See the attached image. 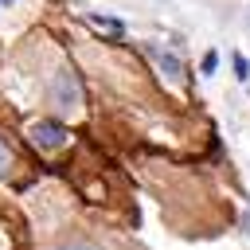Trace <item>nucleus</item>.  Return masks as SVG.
Returning a JSON list of instances; mask_svg holds the SVG:
<instances>
[{
	"label": "nucleus",
	"mask_w": 250,
	"mask_h": 250,
	"mask_svg": "<svg viewBox=\"0 0 250 250\" xmlns=\"http://www.w3.org/2000/svg\"><path fill=\"white\" fill-rule=\"evenodd\" d=\"M27 137H31V145L39 148V152H55V148H62L66 145V125L62 121H55V117H43V121H35L31 129H27Z\"/></svg>",
	"instance_id": "f257e3e1"
},
{
	"label": "nucleus",
	"mask_w": 250,
	"mask_h": 250,
	"mask_svg": "<svg viewBox=\"0 0 250 250\" xmlns=\"http://www.w3.org/2000/svg\"><path fill=\"white\" fill-rule=\"evenodd\" d=\"M59 250H94V246H86V242H66V246H59Z\"/></svg>",
	"instance_id": "0eeeda50"
},
{
	"label": "nucleus",
	"mask_w": 250,
	"mask_h": 250,
	"mask_svg": "<svg viewBox=\"0 0 250 250\" xmlns=\"http://www.w3.org/2000/svg\"><path fill=\"white\" fill-rule=\"evenodd\" d=\"M152 59L160 62V70H164L168 78H180V74H184V66H180V59H176V55H168V51H156V47H152Z\"/></svg>",
	"instance_id": "7ed1b4c3"
},
{
	"label": "nucleus",
	"mask_w": 250,
	"mask_h": 250,
	"mask_svg": "<svg viewBox=\"0 0 250 250\" xmlns=\"http://www.w3.org/2000/svg\"><path fill=\"white\" fill-rule=\"evenodd\" d=\"M12 172V148L4 145V137H0V176H8Z\"/></svg>",
	"instance_id": "39448f33"
},
{
	"label": "nucleus",
	"mask_w": 250,
	"mask_h": 250,
	"mask_svg": "<svg viewBox=\"0 0 250 250\" xmlns=\"http://www.w3.org/2000/svg\"><path fill=\"white\" fill-rule=\"evenodd\" d=\"M55 105H59V113H74L82 105V90H78V78L70 70L55 78Z\"/></svg>",
	"instance_id": "f03ea898"
},
{
	"label": "nucleus",
	"mask_w": 250,
	"mask_h": 250,
	"mask_svg": "<svg viewBox=\"0 0 250 250\" xmlns=\"http://www.w3.org/2000/svg\"><path fill=\"white\" fill-rule=\"evenodd\" d=\"M199 70H203V74H215V70H219V51H207L203 62H199Z\"/></svg>",
	"instance_id": "20e7f679"
},
{
	"label": "nucleus",
	"mask_w": 250,
	"mask_h": 250,
	"mask_svg": "<svg viewBox=\"0 0 250 250\" xmlns=\"http://www.w3.org/2000/svg\"><path fill=\"white\" fill-rule=\"evenodd\" d=\"M234 74H238L242 82L250 78V62H246V55H234Z\"/></svg>",
	"instance_id": "423d86ee"
},
{
	"label": "nucleus",
	"mask_w": 250,
	"mask_h": 250,
	"mask_svg": "<svg viewBox=\"0 0 250 250\" xmlns=\"http://www.w3.org/2000/svg\"><path fill=\"white\" fill-rule=\"evenodd\" d=\"M4 4H12V0H4Z\"/></svg>",
	"instance_id": "6e6552de"
}]
</instances>
